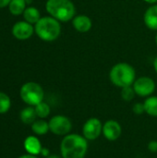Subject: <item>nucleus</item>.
Instances as JSON below:
<instances>
[{
	"label": "nucleus",
	"mask_w": 157,
	"mask_h": 158,
	"mask_svg": "<svg viewBox=\"0 0 157 158\" xmlns=\"http://www.w3.org/2000/svg\"><path fill=\"white\" fill-rule=\"evenodd\" d=\"M148 150L153 153V154H157V141H151L149 142L148 145H147Z\"/></svg>",
	"instance_id": "5701e85b"
},
{
	"label": "nucleus",
	"mask_w": 157,
	"mask_h": 158,
	"mask_svg": "<svg viewBox=\"0 0 157 158\" xmlns=\"http://www.w3.org/2000/svg\"><path fill=\"white\" fill-rule=\"evenodd\" d=\"M34 109H35V112H36V115H37V118H46L49 117L50 113H51V108H50V106L45 103V102H41L40 104L36 105L34 106Z\"/></svg>",
	"instance_id": "6ab92c4d"
},
{
	"label": "nucleus",
	"mask_w": 157,
	"mask_h": 158,
	"mask_svg": "<svg viewBox=\"0 0 157 158\" xmlns=\"http://www.w3.org/2000/svg\"><path fill=\"white\" fill-rule=\"evenodd\" d=\"M31 131H32L35 135H37V136L45 135V134H47V133L50 131L48 121H46L45 119H43V118H38V119H36V120L31 125Z\"/></svg>",
	"instance_id": "4468645a"
},
{
	"label": "nucleus",
	"mask_w": 157,
	"mask_h": 158,
	"mask_svg": "<svg viewBox=\"0 0 157 158\" xmlns=\"http://www.w3.org/2000/svg\"><path fill=\"white\" fill-rule=\"evenodd\" d=\"M12 35L19 41H25L30 39L32 34L35 32L34 31V27L32 24L25 21V20H20L16 22L11 30Z\"/></svg>",
	"instance_id": "1a4fd4ad"
},
{
	"label": "nucleus",
	"mask_w": 157,
	"mask_h": 158,
	"mask_svg": "<svg viewBox=\"0 0 157 158\" xmlns=\"http://www.w3.org/2000/svg\"><path fill=\"white\" fill-rule=\"evenodd\" d=\"M19 118L22 123L27 125H31L37 119V115L34 106H28L27 107L23 108L19 113Z\"/></svg>",
	"instance_id": "2eb2a0df"
},
{
	"label": "nucleus",
	"mask_w": 157,
	"mask_h": 158,
	"mask_svg": "<svg viewBox=\"0 0 157 158\" xmlns=\"http://www.w3.org/2000/svg\"><path fill=\"white\" fill-rule=\"evenodd\" d=\"M155 43H156V45H157V34H156V36H155Z\"/></svg>",
	"instance_id": "c756f323"
},
{
	"label": "nucleus",
	"mask_w": 157,
	"mask_h": 158,
	"mask_svg": "<svg viewBox=\"0 0 157 158\" xmlns=\"http://www.w3.org/2000/svg\"><path fill=\"white\" fill-rule=\"evenodd\" d=\"M120 94H121V97L124 101L130 102L131 100H133L136 94H135V91H134L132 86H127V87L121 88Z\"/></svg>",
	"instance_id": "412c9836"
},
{
	"label": "nucleus",
	"mask_w": 157,
	"mask_h": 158,
	"mask_svg": "<svg viewBox=\"0 0 157 158\" xmlns=\"http://www.w3.org/2000/svg\"><path fill=\"white\" fill-rule=\"evenodd\" d=\"M72 25L79 32H87L92 29V19L86 15H78L73 18Z\"/></svg>",
	"instance_id": "f8f14e48"
},
{
	"label": "nucleus",
	"mask_w": 157,
	"mask_h": 158,
	"mask_svg": "<svg viewBox=\"0 0 157 158\" xmlns=\"http://www.w3.org/2000/svg\"><path fill=\"white\" fill-rule=\"evenodd\" d=\"M19 96L26 105L35 106L43 101L44 92L39 83L28 81L21 86L19 90Z\"/></svg>",
	"instance_id": "39448f33"
},
{
	"label": "nucleus",
	"mask_w": 157,
	"mask_h": 158,
	"mask_svg": "<svg viewBox=\"0 0 157 158\" xmlns=\"http://www.w3.org/2000/svg\"><path fill=\"white\" fill-rule=\"evenodd\" d=\"M88 148V141L82 135L69 133L60 143V155L62 158H85Z\"/></svg>",
	"instance_id": "f257e3e1"
},
{
	"label": "nucleus",
	"mask_w": 157,
	"mask_h": 158,
	"mask_svg": "<svg viewBox=\"0 0 157 158\" xmlns=\"http://www.w3.org/2000/svg\"><path fill=\"white\" fill-rule=\"evenodd\" d=\"M122 133V127L118 121L115 119H108L103 124L104 137L109 142H115L118 140Z\"/></svg>",
	"instance_id": "9d476101"
},
{
	"label": "nucleus",
	"mask_w": 157,
	"mask_h": 158,
	"mask_svg": "<svg viewBox=\"0 0 157 158\" xmlns=\"http://www.w3.org/2000/svg\"><path fill=\"white\" fill-rule=\"evenodd\" d=\"M9 12L14 16H19L23 14L26 8V1L25 0H11L8 5Z\"/></svg>",
	"instance_id": "a211bd4d"
},
{
	"label": "nucleus",
	"mask_w": 157,
	"mask_h": 158,
	"mask_svg": "<svg viewBox=\"0 0 157 158\" xmlns=\"http://www.w3.org/2000/svg\"><path fill=\"white\" fill-rule=\"evenodd\" d=\"M154 68H155V72L157 73V57L155 59V61H154Z\"/></svg>",
	"instance_id": "c85d7f7f"
},
{
	"label": "nucleus",
	"mask_w": 157,
	"mask_h": 158,
	"mask_svg": "<svg viewBox=\"0 0 157 158\" xmlns=\"http://www.w3.org/2000/svg\"><path fill=\"white\" fill-rule=\"evenodd\" d=\"M23 19L25 21L31 23V24H36L38 22V20L41 19V14L40 11L34 7V6H27L22 14Z\"/></svg>",
	"instance_id": "dca6fc26"
},
{
	"label": "nucleus",
	"mask_w": 157,
	"mask_h": 158,
	"mask_svg": "<svg viewBox=\"0 0 157 158\" xmlns=\"http://www.w3.org/2000/svg\"><path fill=\"white\" fill-rule=\"evenodd\" d=\"M34 31L37 36L45 42L56 40L61 33V25L53 17H43L34 25Z\"/></svg>",
	"instance_id": "20e7f679"
},
{
	"label": "nucleus",
	"mask_w": 157,
	"mask_h": 158,
	"mask_svg": "<svg viewBox=\"0 0 157 158\" xmlns=\"http://www.w3.org/2000/svg\"><path fill=\"white\" fill-rule=\"evenodd\" d=\"M40 155H41L42 156H43L44 158L47 157V156H50V151H49V149H48V148H44V147H43V148H42V150H41Z\"/></svg>",
	"instance_id": "b1692460"
},
{
	"label": "nucleus",
	"mask_w": 157,
	"mask_h": 158,
	"mask_svg": "<svg viewBox=\"0 0 157 158\" xmlns=\"http://www.w3.org/2000/svg\"><path fill=\"white\" fill-rule=\"evenodd\" d=\"M45 158H62L61 156H57V155H50L49 156H47V157Z\"/></svg>",
	"instance_id": "bb28decb"
},
{
	"label": "nucleus",
	"mask_w": 157,
	"mask_h": 158,
	"mask_svg": "<svg viewBox=\"0 0 157 158\" xmlns=\"http://www.w3.org/2000/svg\"><path fill=\"white\" fill-rule=\"evenodd\" d=\"M23 146L27 154L33 155V156H38L41 153V150L43 148L42 143L39 140L38 137L34 135H30L28 136L23 143Z\"/></svg>",
	"instance_id": "9b49d317"
},
{
	"label": "nucleus",
	"mask_w": 157,
	"mask_h": 158,
	"mask_svg": "<svg viewBox=\"0 0 157 158\" xmlns=\"http://www.w3.org/2000/svg\"><path fill=\"white\" fill-rule=\"evenodd\" d=\"M19 158H38L37 156H33V155H30V154H26V155H22Z\"/></svg>",
	"instance_id": "a878e982"
},
{
	"label": "nucleus",
	"mask_w": 157,
	"mask_h": 158,
	"mask_svg": "<svg viewBox=\"0 0 157 158\" xmlns=\"http://www.w3.org/2000/svg\"><path fill=\"white\" fill-rule=\"evenodd\" d=\"M103 132V123L97 118H88L82 126V136L87 141L97 140Z\"/></svg>",
	"instance_id": "0eeeda50"
},
{
	"label": "nucleus",
	"mask_w": 157,
	"mask_h": 158,
	"mask_svg": "<svg viewBox=\"0 0 157 158\" xmlns=\"http://www.w3.org/2000/svg\"><path fill=\"white\" fill-rule=\"evenodd\" d=\"M145 113L153 118H157V96H149L143 102Z\"/></svg>",
	"instance_id": "f3484780"
},
{
	"label": "nucleus",
	"mask_w": 157,
	"mask_h": 158,
	"mask_svg": "<svg viewBox=\"0 0 157 158\" xmlns=\"http://www.w3.org/2000/svg\"><path fill=\"white\" fill-rule=\"evenodd\" d=\"M11 0H0V8H4L6 6H8Z\"/></svg>",
	"instance_id": "393cba45"
},
{
	"label": "nucleus",
	"mask_w": 157,
	"mask_h": 158,
	"mask_svg": "<svg viewBox=\"0 0 157 158\" xmlns=\"http://www.w3.org/2000/svg\"><path fill=\"white\" fill-rule=\"evenodd\" d=\"M132 87L137 95L141 97H149L155 91V82L149 77H141L135 80Z\"/></svg>",
	"instance_id": "6e6552de"
},
{
	"label": "nucleus",
	"mask_w": 157,
	"mask_h": 158,
	"mask_svg": "<svg viewBox=\"0 0 157 158\" xmlns=\"http://www.w3.org/2000/svg\"><path fill=\"white\" fill-rule=\"evenodd\" d=\"M45 9L51 17L62 22L73 19L76 13L75 6L70 0H47Z\"/></svg>",
	"instance_id": "f03ea898"
},
{
	"label": "nucleus",
	"mask_w": 157,
	"mask_h": 158,
	"mask_svg": "<svg viewBox=\"0 0 157 158\" xmlns=\"http://www.w3.org/2000/svg\"><path fill=\"white\" fill-rule=\"evenodd\" d=\"M136 78L134 68L128 63L116 64L109 72V79L111 82L119 88L132 86Z\"/></svg>",
	"instance_id": "7ed1b4c3"
},
{
	"label": "nucleus",
	"mask_w": 157,
	"mask_h": 158,
	"mask_svg": "<svg viewBox=\"0 0 157 158\" xmlns=\"http://www.w3.org/2000/svg\"><path fill=\"white\" fill-rule=\"evenodd\" d=\"M10 107H11L10 97L6 94L0 92V114H5L8 112Z\"/></svg>",
	"instance_id": "aec40b11"
},
{
	"label": "nucleus",
	"mask_w": 157,
	"mask_h": 158,
	"mask_svg": "<svg viewBox=\"0 0 157 158\" xmlns=\"http://www.w3.org/2000/svg\"><path fill=\"white\" fill-rule=\"evenodd\" d=\"M143 1L149 4H156L157 3V0H143Z\"/></svg>",
	"instance_id": "cd10ccee"
},
{
	"label": "nucleus",
	"mask_w": 157,
	"mask_h": 158,
	"mask_svg": "<svg viewBox=\"0 0 157 158\" xmlns=\"http://www.w3.org/2000/svg\"><path fill=\"white\" fill-rule=\"evenodd\" d=\"M132 111L134 114L136 115H142L143 113H145V110H144V106H143V103H136L133 105L132 106Z\"/></svg>",
	"instance_id": "4be33fe9"
},
{
	"label": "nucleus",
	"mask_w": 157,
	"mask_h": 158,
	"mask_svg": "<svg viewBox=\"0 0 157 158\" xmlns=\"http://www.w3.org/2000/svg\"><path fill=\"white\" fill-rule=\"evenodd\" d=\"M48 123L50 132L56 136H66L69 134L72 130L71 120L64 115H56L52 117Z\"/></svg>",
	"instance_id": "423d86ee"
},
{
	"label": "nucleus",
	"mask_w": 157,
	"mask_h": 158,
	"mask_svg": "<svg viewBox=\"0 0 157 158\" xmlns=\"http://www.w3.org/2000/svg\"><path fill=\"white\" fill-rule=\"evenodd\" d=\"M144 23L152 31H157V4L149 7L144 13Z\"/></svg>",
	"instance_id": "ddd939ff"
}]
</instances>
